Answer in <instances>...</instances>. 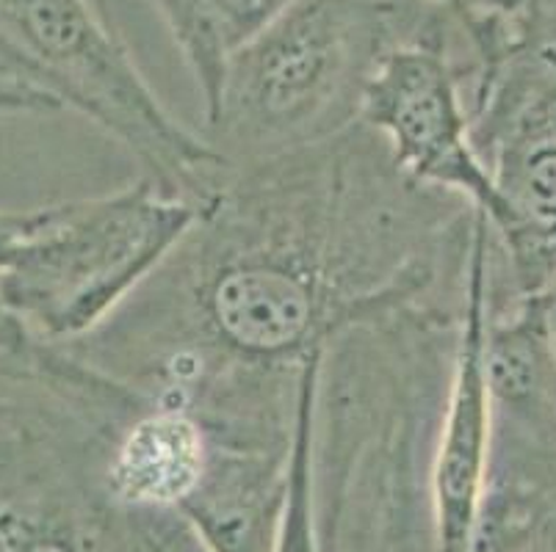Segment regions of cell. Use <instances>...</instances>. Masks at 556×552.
Listing matches in <instances>:
<instances>
[{
	"label": "cell",
	"instance_id": "cell-7",
	"mask_svg": "<svg viewBox=\"0 0 556 552\" xmlns=\"http://www.w3.org/2000/svg\"><path fill=\"white\" fill-rule=\"evenodd\" d=\"M211 455L214 434L189 395L136 387L105 434L98 486L123 514L178 516L208 475Z\"/></svg>",
	"mask_w": 556,
	"mask_h": 552
},
{
	"label": "cell",
	"instance_id": "cell-2",
	"mask_svg": "<svg viewBox=\"0 0 556 552\" xmlns=\"http://www.w3.org/2000/svg\"><path fill=\"white\" fill-rule=\"evenodd\" d=\"M443 20L429 0H291L227 55L205 141L236 171L346 133L382 55Z\"/></svg>",
	"mask_w": 556,
	"mask_h": 552
},
{
	"label": "cell",
	"instance_id": "cell-1",
	"mask_svg": "<svg viewBox=\"0 0 556 552\" xmlns=\"http://www.w3.org/2000/svg\"><path fill=\"white\" fill-rule=\"evenodd\" d=\"M399 171L357 121L227 175L180 246L186 326L166 348L211 368L296 376L352 329L409 312L473 213ZM161 348V351H166Z\"/></svg>",
	"mask_w": 556,
	"mask_h": 552
},
{
	"label": "cell",
	"instance_id": "cell-6",
	"mask_svg": "<svg viewBox=\"0 0 556 552\" xmlns=\"http://www.w3.org/2000/svg\"><path fill=\"white\" fill-rule=\"evenodd\" d=\"M493 293V227L473 210L465 260L463 312L452 351V376L443 398L441 428L429 473L434 552H473L479 509L490 470L488 323Z\"/></svg>",
	"mask_w": 556,
	"mask_h": 552
},
{
	"label": "cell",
	"instance_id": "cell-10",
	"mask_svg": "<svg viewBox=\"0 0 556 552\" xmlns=\"http://www.w3.org/2000/svg\"><path fill=\"white\" fill-rule=\"evenodd\" d=\"M28 111L31 114L59 111V103L28 75L0 59V114H28Z\"/></svg>",
	"mask_w": 556,
	"mask_h": 552
},
{
	"label": "cell",
	"instance_id": "cell-3",
	"mask_svg": "<svg viewBox=\"0 0 556 552\" xmlns=\"http://www.w3.org/2000/svg\"><path fill=\"white\" fill-rule=\"evenodd\" d=\"M194 200L150 177L94 200L48 205L0 304L37 341L80 346L153 280L200 221Z\"/></svg>",
	"mask_w": 556,
	"mask_h": 552
},
{
	"label": "cell",
	"instance_id": "cell-5",
	"mask_svg": "<svg viewBox=\"0 0 556 552\" xmlns=\"http://www.w3.org/2000/svg\"><path fill=\"white\" fill-rule=\"evenodd\" d=\"M454 25L448 17L388 50L368 78L357 121L386 144L404 177L468 202L495 227L502 200L471 139L463 67L452 50Z\"/></svg>",
	"mask_w": 556,
	"mask_h": 552
},
{
	"label": "cell",
	"instance_id": "cell-9",
	"mask_svg": "<svg viewBox=\"0 0 556 552\" xmlns=\"http://www.w3.org/2000/svg\"><path fill=\"white\" fill-rule=\"evenodd\" d=\"M325 362L327 351H318L302 364L300 371L291 459H288V492L271 552H318L316 492L313 489H316L318 401H321Z\"/></svg>",
	"mask_w": 556,
	"mask_h": 552
},
{
	"label": "cell",
	"instance_id": "cell-8",
	"mask_svg": "<svg viewBox=\"0 0 556 552\" xmlns=\"http://www.w3.org/2000/svg\"><path fill=\"white\" fill-rule=\"evenodd\" d=\"M291 0H153L202 94L214 100L227 55Z\"/></svg>",
	"mask_w": 556,
	"mask_h": 552
},
{
	"label": "cell",
	"instance_id": "cell-11",
	"mask_svg": "<svg viewBox=\"0 0 556 552\" xmlns=\"http://www.w3.org/2000/svg\"><path fill=\"white\" fill-rule=\"evenodd\" d=\"M48 207L31 210H0V273H7L20 260L28 243L39 232Z\"/></svg>",
	"mask_w": 556,
	"mask_h": 552
},
{
	"label": "cell",
	"instance_id": "cell-4",
	"mask_svg": "<svg viewBox=\"0 0 556 552\" xmlns=\"http://www.w3.org/2000/svg\"><path fill=\"white\" fill-rule=\"evenodd\" d=\"M0 59L59 108L92 119L164 189L205 205L227 161L166 111L109 20L105 0H0Z\"/></svg>",
	"mask_w": 556,
	"mask_h": 552
}]
</instances>
